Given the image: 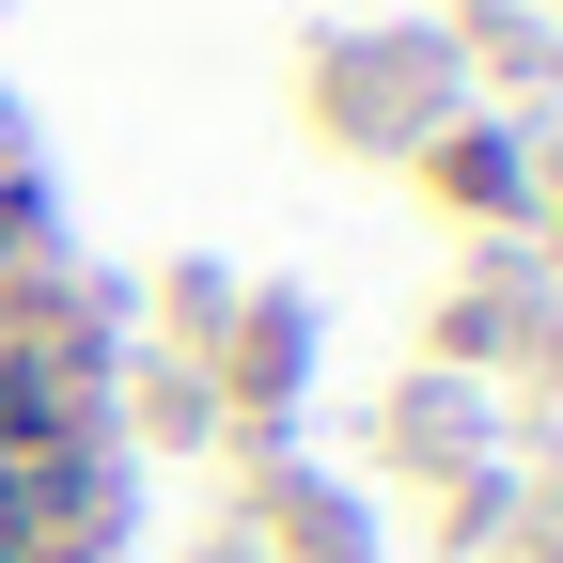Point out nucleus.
I'll return each instance as SVG.
<instances>
[{
	"instance_id": "nucleus-1",
	"label": "nucleus",
	"mask_w": 563,
	"mask_h": 563,
	"mask_svg": "<svg viewBox=\"0 0 563 563\" xmlns=\"http://www.w3.org/2000/svg\"><path fill=\"white\" fill-rule=\"evenodd\" d=\"M95 470L79 454H0V563H95Z\"/></svg>"
}]
</instances>
